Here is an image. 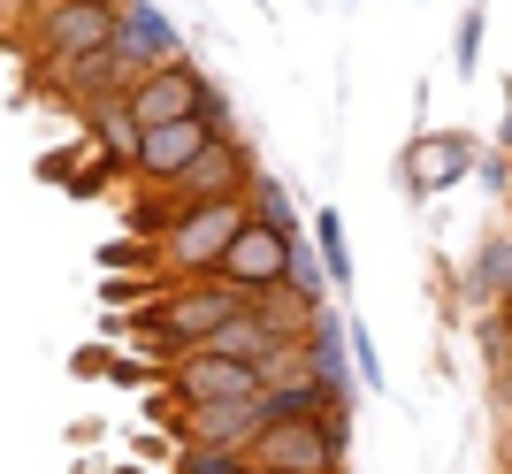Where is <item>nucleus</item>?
<instances>
[{
    "instance_id": "nucleus-1",
    "label": "nucleus",
    "mask_w": 512,
    "mask_h": 474,
    "mask_svg": "<svg viewBox=\"0 0 512 474\" xmlns=\"http://www.w3.org/2000/svg\"><path fill=\"white\" fill-rule=\"evenodd\" d=\"M253 222V192L245 199H207V207H192L184 222H169V230L153 237V268H161V283H199L214 276V260L230 253V237Z\"/></svg>"
},
{
    "instance_id": "nucleus-2",
    "label": "nucleus",
    "mask_w": 512,
    "mask_h": 474,
    "mask_svg": "<svg viewBox=\"0 0 512 474\" xmlns=\"http://www.w3.org/2000/svg\"><path fill=\"white\" fill-rule=\"evenodd\" d=\"M123 115H130V130L192 123V115H214V123H230V100L214 92V77L192 62V54H176V62L146 69V77H138V85L123 92Z\"/></svg>"
},
{
    "instance_id": "nucleus-3",
    "label": "nucleus",
    "mask_w": 512,
    "mask_h": 474,
    "mask_svg": "<svg viewBox=\"0 0 512 474\" xmlns=\"http://www.w3.org/2000/svg\"><path fill=\"white\" fill-rule=\"evenodd\" d=\"M344 452H352V421H344V413L268 421V429L245 444V467H260V474H344Z\"/></svg>"
},
{
    "instance_id": "nucleus-4",
    "label": "nucleus",
    "mask_w": 512,
    "mask_h": 474,
    "mask_svg": "<svg viewBox=\"0 0 512 474\" xmlns=\"http://www.w3.org/2000/svg\"><path fill=\"white\" fill-rule=\"evenodd\" d=\"M107 39H115V8H92V0H46L39 16L23 23V46H31L39 77L85 62V54H100Z\"/></svg>"
},
{
    "instance_id": "nucleus-5",
    "label": "nucleus",
    "mask_w": 512,
    "mask_h": 474,
    "mask_svg": "<svg viewBox=\"0 0 512 474\" xmlns=\"http://www.w3.org/2000/svg\"><path fill=\"white\" fill-rule=\"evenodd\" d=\"M291 260H299V230H268V222H245L230 237V253L214 260V283H230V291H253L268 299L276 283H291Z\"/></svg>"
},
{
    "instance_id": "nucleus-6",
    "label": "nucleus",
    "mask_w": 512,
    "mask_h": 474,
    "mask_svg": "<svg viewBox=\"0 0 512 474\" xmlns=\"http://www.w3.org/2000/svg\"><path fill=\"white\" fill-rule=\"evenodd\" d=\"M230 130H237V123H214V115H192V123H161V130H138L130 176H138L146 192H161V184H176V176L192 169V161L214 146V138H230Z\"/></svg>"
},
{
    "instance_id": "nucleus-7",
    "label": "nucleus",
    "mask_w": 512,
    "mask_h": 474,
    "mask_svg": "<svg viewBox=\"0 0 512 474\" xmlns=\"http://www.w3.org/2000/svg\"><path fill=\"white\" fill-rule=\"evenodd\" d=\"M161 383H169L176 406H237V398H260V367L245 360H222V352H184V360L161 367Z\"/></svg>"
},
{
    "instance_id": "nucleus-8",
    "label": "nucleus",
    "mask_w": 512,
    "mask_h": 474,
    "mask_svg": "<svg viewBox=\"0 0 512 474\" xmlns=\"http://www.w3.org/2000/svg\"><path fill=\"white\" fill-rule=\"evenodd\" d=\"M253 176H260L253 153H245V138L230 130V138H214L192 169L176 176V184H161V192H176L184 207H207V199H245V192H253Z\"/></svg>"
},
{
    "instance_id": "nucleus-9",
    "label": "nucleus",
    "mask_w": 512,
    "mask_h": 474,
    "mask_svg": "<svg viewBox=\"0 0 512 474\" xmlns=\"http://www.w3.org/2000/svg\"><path fill=\"white\" fill-rule=\"evenodd\" d=\"M176 444H222V452H245L260 429H268V390L260 398H237V406H176Z\"/></svg>"
},
{
    "instance_id": "nucleus-10",
    "label": "nucleus",
    "mask_w": 512,
    "mask_h": 474,
    "mask_svg": "<svg viewBox=\"0 0 512 474\" xmlns=\"http://www.w3.org/2000/svg\"><path fill=\"white\" fill-rule=\"evenodd\" d=\"M115 54L130 62V77H146V69H161V62H176L184 54V39H176V23L153 8V0H123L115 8Z\"/></svg>"
},
{
    "instance_id": "nucleus-11",
    "label": "nucleus",
    "mask_w": 512,
    "mask_h": 474,
    "mask_svg": "<svg viewBox=\"0 0 512 474\" xmlns=\"http://www.w3.org/2000/svg\"><path fill=\"white\" fill-rule=\"evenodd\" d=\"M474 161H482V153H474L467 130H421V138L406 146V192L413 199H436L444 184H459Z\"/></svg>"
},
{
    "instance_id": "nucleus-12",
    "label": "nucleus",
    "mask_w": 512,
    "mask_h": 474,
    "mask_svg": "<svg viewBox=\"0 0 512 474\" xmlns=\"http://www.w3.org/2000/svg\"><path fill=\"white\" fill-rule=\"evenodd\" d=\"M46 85L62 92V100H69V108H77V115H85V108H107V100H123V92L138 85V77H130V62H123V54H115V46H100V54H85V62L54 69Z\"/></svg>"
},
{
    "instance_id": "nucleus-13",
    "label": "nucleus",
    "mask_w": 512,
    "mask_h": 474,
    "mask_svg": "<svg viewBox=\"0 0 512 474\" xmlns=\"http://www.w3.org/2000/svg\"><path fill=\"white\" fill-rule=\"evenodd\" d=\"M352 390L321 383V375H291V383L268 390V421H321V413H344Z\"/></svg>"
},
{
    "instance_id": "nucleus-14",
    "label": "nucleus",
    "mask_w": 512,
    "mask_h": 474,
    "mask_svg": "<svg viewBox=\"0 0 512 474\" xmlns=\"http://www.w3.org/2000/svg\"><path fill=\"white\" fill-rule=\"evenodd\" d=\"M199 352H222V360H245V367H260V375H268V360H276V337H268V322H260V314H230V322L214 329Z\"/></svg>"
},
{
    "instance_id": "nucleus-15",
    "label": "nucleus",
    "mask_w": 512,
    "mask_h": 474,
    "mask_svg": "<svg viewBox=\"0 0 512 474\" xmlns=\"http://www.w3.org/2000/svg\"><path fill=\"white\" fill-rule=\"evenodd\" d=\"M344 314L337 306H321V322H314V337H306V367H314L321 383H337V390H352V375H344Z\"/></svg>"
},
{
    "instance_id": "nucleus-16",
    "label": "nucleus",
    "mask_w": 512,
    "mask_h": 474,
    "mask_svg": "<svg viewBox=\"0 0 512 474\" xmlns=\"http://www.w3.org/2000/svg\"><path fill=\"white\" fill-rule=\"evenodd\" d=\"M314 245H321V283H329V291H352V237H344L337 207H314Z\"/></svg>"
},
{
    "instance_id": "nucleus-17",
    "label": "nucleus",
    "mask_w": 512,
    "mask_h": 474,
    "mask_svg": "<svg viewBox=\"0 0 512 474\" xmlns=\"http://www.w3.org/2000/svg\"><path fill=\"white\" fill-rule=\"evenodd\" d=\"M467 291H474V299H490V306H505V299H512V237H490V245L474 253Z\"/></svg>"
},
{
    "instance_id": "nucleus-18",
    "label": "nucleus",
    "mask_w": 512,
    "mask_h": 474,
    "mask_svg": "<svg viewBox=\"0 0 512 474\" xmlns=\"http://www.w3.org/2000/svg\"><path fill=\"white\" fill-rule=\"evenodd\" d=\"M176 474H245V452H222V444H176Z\"/></svg>"
},
{
    "instance_id": "nucleus-19",
    "label": "nucleus",
    "mask_w": 512,
    "mask_h": 474,
    "mask_svg": "<svg viewBox=\"0 0 512 474\" xmlns=\"http://www.w3.org/2000/svg\"><path fill=\"white\" fill-rule=\"evenodd\" d=\"M482 23H490V8H482V0H467L459 39H451V69H459V77H474V62H482Z\"/></svg>"
},
{
    "instance_id": "nucleus-20",
    "label": "nucleus",
    "mask_w": 512,
    "mask_h": 474,
    "mask_svg": "<svg viewBox=\"0 0 512 474\" xmlns=\"http://www.w3.org/2000/svg\"><path fill=\"white\" fill-rule=\"evenodd\" d=\"M100 268H107V276H130V268H138V276H161L146 237H115V245H100Z\"/></svg>"
},
{
    "instance_id": "nucleus-21",
    "label": "nucleus",
    "mask_w": 512,
    "mask_h": 474,
    "mask_svg": "<svg viewBox=\"0 0 512 474\" xmlns=\"http://www.w3.org/2000/svg\"><path fill=\"white\" fill-rule=\"evenodd\" d=\"M253 215L268 222V230H291V199H283L276 176H253Z\"/></svg>"
},
{
    "instance_id": "nucleus-22",
    "label": "nucleus",
    "mask_w": 512,
    "mask_h": 474,
    "mask_svg": "<svg viewBox=\"0 0 512 474\" xmlns=\"http://www.w3.org/2000/svg\"><path fill=\"white\" fill-rule=\"evenodd\" d=\"M344 345H352V367H360V383H367V390H383V360H375V345H367V329H360V322H344Z\"/></svg>"
},
{
    "instance_id": "nucleus-23",
    "label": "nucleus",
    "mask_w": 512,
    "mask_h": 474,
    "mask_svg": "<svg viewBox=\"0 0 512 474\" xmlns=\"http://www.w3.org/2000/svg\"><path fill=\"white\" fill-rule=\"evenodd\" d=\"M77 169H85V146H54V153L39 161L46 184H77Z\"/></svg>"
},
{
    "instance_id": "nucleus-24",
    "label": "nucleus",
    "mask_w": 512,
    "mask_h": 474,
    "mask_svg": "<svg viewBox=\"0 0 512 474\" xmlns=\"http://www.w3.org/2000/svg\"><path fill=\"white\" fill-rule=\"evenodd\" d=\"M39 8H46V0H0V39H16L23 23L39 16Z\"/></svg>"
},
{
    "instance_id": "nucleus-25",
    "label": "nucleus",
    "mask_w": 512,
    "mask_h": 474,
    "mask_svg": "<svg viewBox=\"0 0 512 474\" xmlns=\"http://www.w3.org/2000/svg\"><path fill=\"white\" fill-rule=\"evenodd\" d=\"M107 383H130V390H138V383H153V367L146 360H107Z\"/></svg>"
},
{
    "instance_id": "nucleus-26",
    "label": "nucleus",
    "mask_w": 512,
    "mask_h": 474,
    "mask_svg": "<svg viewBox=\"0 0 512 474\" xmlns=\"http://www.w3.org/2000/svg\"><path fill=\"white\" fill-rule=\"evenodd\" d=\"M107 360H115L107 345H85V352H69V367H77V375H107Z\"/></svg>"
},
{
    "instance_id": "nucleus-27",
    "label": "nucleus",
    "mask_w": 512,
    "mask_h": 474,
    "mask_svg": "<svg viewBox=\"0 0 512 474\" xmlns=\"http://www.w3.org/2000/svg\"><path fill=\"white\" fill-rule=\"evenodd\" d=\"M474 169H482V184H497V192H512V161H505V153H490V161H474Z\"/></svg>"
},
{
    "instance_id": "nucleus-28",
    "label": "nucleus",
    "mask_w": 512,
    "mask_h": 474,
    "mask_svg": "<svg viewBox=\"0 0 512 474\" xmlns=\"http://www.w3.org/2000/svg\"><path fill=\"white\" fill-rule=\"evenodd\" d=\"M497 329H505V352H512V299L497 306Z\"/></svg>"
},
{
    "instance_id": "nucleus-29",
    "label": "nucleus",
    "mask_w": 512,
    "mask_h": 474,
    "mask_svg": "<svg viewBox=\"0 0 512 474\" xmlns=\"http://www.w3.org/2000/svg\"><path fill=\"white\" fill-rule=\"evenodd\" d=\"M505 161H512V115H505Z\"/></svg>"
},
{
    "instance_id": "nucleus-30",
    "label": "nucleus",
    "mask_w": 512,
    "mask_h": 474,
    "mask_svg": "<svg viewBox=\"0 0 512 474\" xmlns=\"http://www.w3.org/2000/svg\"><path fill=\"white\" fill-rule=\"evenodd\" d=\"M92 8H123V0H92Z\"/></svg>"
},
{
    "instance_id": "nucleus-31",
    "label": "nucleus",
    "mask_w": 512,
    "mask_h": 474,
    "mask_svg": "<svg viewBox=\"0 0 512 474\" xmlns=\"http://www.w3.org/2000/svg\"><path fill=\"white\" fill-rule=\"evenodd\" d=\"M115 474H130V467H115Z\"/></svg>"
},
{
    "instance_id": "nucleus-32",
    "label": "nucleus",
    "mask_w": 512,
    "mask_h": 474,
    "mask_svg": "<svg viewBox=\"0 0 512 474\" xmlns=\"http://www.w3.org/2000/svg\"><path fill=\"white\" fill-rule=\"evenodd\" d=\"M245 474H260V467H245Z\"/></svg>"
}]
</instances>
